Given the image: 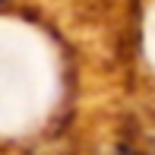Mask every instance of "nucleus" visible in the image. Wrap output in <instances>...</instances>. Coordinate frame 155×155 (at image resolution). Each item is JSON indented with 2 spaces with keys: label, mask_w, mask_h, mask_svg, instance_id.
<instances>
[{
  "label": "nucleus",
  "mask_w": 155,
  "mask_h": 155,
  "mask_svg": "<svg viewBox=\"0 0 155 155\" xmlns=\"http://www.w3.org/2000/svg\"><path fill=\"white\" fill-rule=\"evenodd\" d=\"M117 155H136L133 149H117Z\"/></svg>",
  "instance_id": "f257e3e1"
},
{
  "label": "nucleus",
  "mask_w": 155,
  "mask_h": 155,
  "mask_svg": "<svg viewBox=\"0 0 155 155\" xmlns=\"http://www.w3.org/2000/svg\"><path fill=\"white\" fill-rule=\"evenodd\" d=\"M0 3H3V0H0Z\"/></svg>",
  "instance_id": "f03ea898"
}]
</instances>
